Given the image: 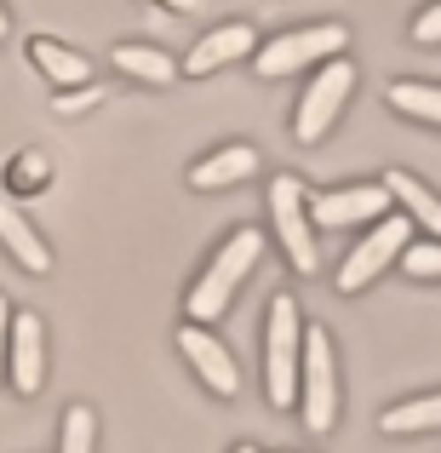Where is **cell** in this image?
Instances as JSON below:
<instances>
[{
  "label": "cell",
  "mask_w": 441,
  "mask_h": 453,
  "mask_svg": "<svg viewBox=\"0 0 441 453\" xmlns=\"http://www.w3.org/2000/svg\"><path fill=\"white\" fill-rule=\"evenodd\" d=\"M264 258V235L258 230H235L230 242L212 253V265L201 270V281L189 288V316L195 321H212V316H224L230 310V299H235V288H241L247 276H253V265Z\"/></svg>",
  "instance_id": "1"
},
{
  "label": "cell",
  "mask_w": 441,
  "mask_h": 453,
  "mask_svg": "<svg viewBox=\"0 0 441 453\" xmlns=\"http://www.w3.org/2000/svg\"><path fill=\"white\" fill-rule=\"evenodd\" d=\"M298 362H304V321H298V299L276 293L264 321V396L287 408L298 396Z\"/></svg>",
  "instance_id": "2"
},
{
  "label": "cell",
  "mask_w": 441,
  "mask_h": 453,
  "mask_svg": "<svg viewBox=\"0 0 441 453\" xmlns=\"http://www.w3.org/2000/svg\"><path fill=\"white\" fill-rule=\"evenodd\" d=\"M298 396H304V425H309V431H332V419H338V367H332L327 327H304Z\"/></svg>",
  "instance_id": "3"
},
{
  "label": "cell",
  "mask_w": 441,
  "mask_h": 453,
  "mask_svg": "<svg viewBox=\"0 0 441 453\" xmlns=\"http://www.w3.org/2000/svg\"><path fill=\"white\" fill-rule=\"evenodd\" d=\"M344 41H350V29H344V23H304V29L276 35V41L253 58V69L264 81H281V75H293V69H304V64H321V58L344 52Z\"/></svg>",
  "instance_id": "4"
},
{
  "label": "cell",
  "mask_w": 441,
  "mask_h": 453,
  "mask_svg": "<svg viewBox=\"0 0 441 453\" xmlns=\"http://www.w3.org/2000/svg\"><path fill=\"white\" fill-rule=\"evenodd\" d=\"M270 212H276V235H281V247H287L293 270L298 276H316L321 253H316V235H309V196L293 173H281L276 184H270Z\"/></svg>",
  "instance_id": "5"
},
{
  "label": "cell",
  "mask_w": 441,
  "mask_h": 453,
  "mask_svg": "<svg viewBox=\"0 0 441 453\" xmlns=\"http://www.w3.org/2000/svg\"><path fill=\"white\" fill-rule=\"evenodd\" d=\"M350 87H355V64H350V58H327V64H321V75L309 81L304 98H298L293 133L304 138V144H316V138L327 133L332 121H338V110H344V98H350Z\"/></svg>",
  "instance_id": "6"
},
{
  "label": "cell",
  "mask_w": 441,
  "mask_h": 453,
  "mask_svg": "<svg viewBox=\"0 0 441 453\" xmlns=\"http://www.w3.org/2000/svg\"><path fill=\"white\" fill-rule=\"evenodd\" d=\"M407 235H413L407 212H390V219H378V224H373V235H367V242L355 247L350 258H344V270H338V293H361L384 265H396V258L407 253Z\"/></svg>",
  "instance_id": "7"
},
{
  "label": "cell",
  "mask_w": 441,
  "mask_h": 453,
  "mask_svg": "<svg viewBox=\"0 0 441 453\" xmlns=\"http://www.w3.org/2000/svg\"><path fill=\"white\" fill-rule=\"evenodd\" d=\"M309 219L327 224V230H344V224H367V219H390V189L384 184H350V189H321L309 201Z\"/></svg>",
  "instance_id": "8"
},
{
  "label": "cell",
  "mask_w": 441,
  "mask_h": 453,
  "mask_svg": "<svg viewBox=\"0 0 441 453\" xmlns=\"http://www.w3.org/2000/svg\"><path fill=\"white\" fill-rule=\"evenodd\" d=\"M178 350H184L189 362H195V373L207 379V385L218 390V396H235V390H241V373H235V356L224 350V344L212 339L207 327H178Z\"/></svg>",
  "instance_id": "9"
},
{
  "label": "cell",
  "mask_w": 441,
  "mask_h": 453,
  "mask_svg": "<svg viewBox=\"0 0 441 453\" xmlns=\"http://www.w3.org/2000/svg\"><path fill=\"white\" fill-rule=\"evenodd\" d=\"M6 350H11V385H18L23 396H34L41 379H46V327H41V316H11Z\"/></svg>",
  "instance_id": "10"
},
{
  "label": "cell",
  "mask_w": 441,
  "mask_h": 453,
  "mask_svg": "<svg viewBox=\"0 0 441 453\" xmlns=\"http://www.w3.org/2000/svg\"><path fill=\"white\" fill-rule=\"evenodd\" d=\"M253 46H258L253 23H224V29L201 35V41H195V46L184 52V75H212L218 64H230V58L253 52Z\"/></svg>",
  "instance_id": "11"
},
{
  "label": "cell",
  "mask_w": 441,
  "mask_h": 453,
  "mask_svg": "<svg viewBox=\"0 0 441 453\" xmlns=\"http://www.w3.org/2000/svg\"><path fill=\"white\" fill-rule=\"evenodd\" d=\"M0 242H6V253L18 258L23 270H34V276L52 270V247L34 235V224L18 212V201H11V196H0Z\"/></svg>",
  "instance_id": "12"
},
{
  "label": "cell",
  "mask_w": 441,
  "mask_h": 453,
  "mask_svg": "<svg viewBox=\"0 0 441 453\" xmlns=\"http://www.w3.org/2000/svg\"><path fill=\"white\" fill-rule=\"evenodd\" d=\"M258 173V150L253 144H224L212 155H201L195 166H189V184L195 189H224V184H241V178Z\"/></svg>",
  "instance_id": "13"
},
{
  "label": "cell",
  "mask_w": 441,
  "mask_h": 453,
  "mask_svg": "<svg viewBox=\"0 0 441 453\" xmlns=\"http://www.w3.org/2000/svg\"><path fill=\"white\" fill-rule=\"evenodd\" d=\"M384 189L401 201V207H407V224H419V230L441 235V201H436L413 173H401V166H396V173H384Z\"/></svg>",
  "instance_id": "14"
},
{
  "label": "cell",
  "mask_w": 441,
  "mask_h": 453,
  "mask_svg": "<svg viewBox=\"0 0 441 453\" xmlns=\"http://www.w3.org/2000/svg\"><path fill=\"white\" fill-rule=\"evenodd\" d=\"M29 52H34V64H41V75H52L57 87H87V75H92V64L80 52H69L64 41H46V35H34L29 41Z\"/></svg>",
  "instance_id": "15"
},
{
  "label": "cell",
  "mask_w": 441,
  "mask_h": 453,
  "mask_svg": "<svg viewBox=\"0 0 441 453\" xmlns=\"http://www.w3.org/2000/svg\"><path fill=\"white\" fill-rule=\"evenodd\" d=\"M115 69H121V75H133V81H149V87H166V81L178 75V64L161 52V46H138V41L115 46Z\"/></svg>",
  "instance_id": "16"
},
{
  "label": "cell",
  "mask_w": 441,
  "mask_h": 453,
  "mask_svg": "<svg viewBox=\"0 0 441 453\" xmlns=\"http://www.w3.org/2000/svg\"><path fill=\"white\" fill-rule=\"evenodd\" d=\"M384 425L390 436H413V431H436L441 425V390H430V396H413V402H396V408L384 413Z\"/></svg>",
  "instance_id": "17"
},
{
  "label": "cell",
  "mask_w": 441,
  "mask_h": 453,
  "mask_svg": "<svg viewBox=\"0 0 441 453\" xmlns=\"http://www.w3.org/2000/svg\"><path fill=\"white\" fill-rule=\"evenodd\" d=\"M390 110L441 127V87H430V81H396V87H390Z\"/></svg>",
  "instance_id": "18"
},
{
  "label": "cell",
  "mask_w": 441,
  "mask_h": 453,
  "mask_svg": "<svg viewBox=\"0 0 441 453\" xmlns=\"http://www.w3.org/2000/svg\"><path fill=\"white\" fill-rule=\"evenodd\" d=\"M92 431H98V425H92V408H69L64 413V453H92Z\"/></svg>",
  "instance_id": "19"
},
{
  "label": "cell",
  "mask_w": 441,
  "mask_h": 453,
  "mask_svg": "<svg viewBox=\"0 0 441 453\" xmlns=\"http://www.w3.org/2000/svg\"><path fill=\"white\" fill-rule=\"evenodd\" d=\"M407 276H419V281H441V242H424V247H407Z\"/></svg>",
  "instance_id": "20"
},
{
  "label": "cell",
  "mask_w": 441,
  "mask_h": 453,
  "mask_svg": "<svg viewBox=\"0 0 441 453\" xmlns=\"http://www.w3.org/2000/svg\"><path fill=\"white\" fill-rule=\"evenodd\" d=\"M413 41H424V46H441V0H436V6H424L419 18H413Z\"/></svg>",
  "instance_id": "21"
},
{
  "label": "cell",
  "mask_w": 441,
  "mask_h": 453,
  "mask_svg": "<svg viewBox=\"0 0 441 453\" xmlns=\"http://www.w3.org/2000/svg\"><path fill=\"white\" fill-rule=\"evenodd\" d=\"M92 98H98V87H80V92H69V98H57V104H64V110H80V104H92Z\"/></svg>",
  "instance_id": "22"
},
{
  "label": "cell",
  "mask_w": 441,
  "mask_h": 453,
  "mask_svg": "<svg viewBox=\"0 0 441 453\" xmlns=\"http://www.w3.org/2000/svg\"><path fill=\"white\" fill-rule=\"evenodd\" d=\"M6 339H11V304H6V293H0V350H6Z\"/></svg>",
  "instance_id": "23"
},
{
  "label": "cell",
  "mask_w": 441,
  "mask_h": 453,
  "mask_svg": "<svg viewBox=\"0 0 441 453\" xmlns=\"http://www.w3.org/2000/svg\"><path fill=\"white\" fill-rule=\"evenodd\" d=\"M166 6H172V12H195L201 0H166Z\"/></svg>",
  "instance_id": "24"
},
{
  "label": "cell",
  "mask_w": 441,
  "mask_h": 453,
  "mask_svg": "<svg viewBox=\"0 0 441 453\" xmlns=\"http://www.w3.org/2000/svg\"><path fill=\"white\" fill-rule=\"evenodd\" d=\"M0 35H6V6H0Z\"/></svg>",
  "instance_id": "25"
},
{
  "label": "cell",
  "mask_w": 441,
  "mask_h": 453,
  "mask_svg": "<svg viewBox=\"0 0 441 453\" xmlns=\"http://www.w3.org/2000/svg\"><path fill=\"white\" fill-rule=\"evenodd\" d=\"M235 453H258V448H235Z\"/></svg>",
  "instance_id": "26"
},
{
  "label": "cell",
  "mask_w": 441,
  "mask_h": 453,
  "mask_svg": "<svg viewBox=\"0 0 441 453\" xmlns=\"http://www.w3.org/2000/svg\"><path fill=\"white\" fill-rule=\"evenodd\" d=\"M281 453H293V448H281Z\"/></svg>",
  "instance_id": "27"
}]
</instances>
